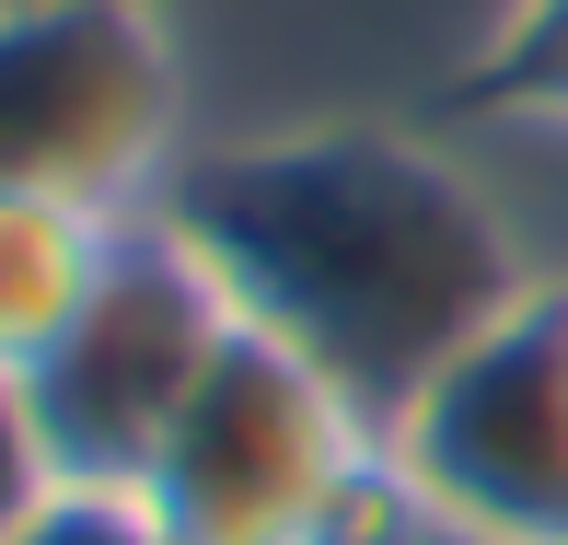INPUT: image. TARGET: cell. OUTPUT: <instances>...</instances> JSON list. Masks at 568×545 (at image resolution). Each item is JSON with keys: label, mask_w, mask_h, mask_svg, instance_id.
Returning <instances> with one entry per match:
<instances>
[{"label": "cell", "mask_w": 568, "mask_h": 545, "mask_svg": "<svg viewBox=\"0 0 568 545\" xmlns=\"http://www.w3.org/2000/svg\"><path fill=\"white\" fill-rule=\"evenodd\" d=\"M163 221L221 279L232 325L302 349L372 418H395L464 336L546 279L464 151L383 117L197 140L163 186Z\"/></svg>", "instance_id": "obj_1"}, {"label": "cell", "mask_w": 568, "mask_h": 545, "mask_svg": "<svg viewBox=\"0 0 568 545\" xmlns=\"http://www.w3.org/2000/svg\"><path fill=\"white\" fill-rule=\"evenodd\" d=\"M197 151L174 0H0V186L151 221Z\"/></svg>", "instance_id": "obj_2"}, {"label": "cell", "mask_w": 568, "mask_h": 545, "mask_svg": "<svg viewBox=\"0 0 568 545\" xmlns=\"http://www.w3.org/2000/svg\"><path fill=\"white\" fill-rule=\"evenodd\" d=\"M383 487L395 476H383L372 406L337 395L302 349L232 325L174 441L151 453L140 499L174 523V545H348V523Z\"/></svg>", "instance_id": "obj_3"}, {"label": "cell", "mask_w": 568, "mask_h": 545, "mask_svg": "<svg viewBox=\"0 0 568 545\" xmlns=\"http://www.w3.org/2000/svg\"><path fill=\"white\" fill-rule=\"evenodd\" d=\"M221 349H232V302H221V279L197 268V244L163 210L128 221V244H116V268L93 279V302L59 325V349L23 372V406H36V430H47L59 487H140Z\"/></svg>", "instance_id": "obj_4"}, {"label": "cell", "mask_w": 568, "mask_h": 545, "mask_svg": "<svg viewBox=\"0 0 568 545\" xmlns=\"http://www.w3.org/2000/svg\"><path fill=\"white\" fill-rule=\"evenodd\" d=\"M383 464L418 511L487 545H568V279H534L383 418Z\"/></svg>", "instance_id": "obj_5"}, {"label": "cell", "mask_w": 568, "mask_h": 545, "mask_svg": "<svg viewBox=\"0 0 568 545\" xmlns=\"http://www.w3.org/2000/svg\"><path fill=\"white\" fill-rule=\"evenodd\" d=\"M128 221L70 210V198H12L0 186V372H36L59 349V325L93 302V279L116 268Z\"/></svg>", "instance_id": "obj_6"}, {"label": "cell", "mask_w": 568, "mask_h": 545, "mask_svg": "<svg viewBox=\"0 0 568 545\" xmlns=\"http://www.w3.org/2000/svg\"><path fill=\"white\" fill-rule=\"evenodd\" d=\"M464 117L568 128V0H499V23L464 59Z\"/></svg>", "instance_id": "obj_7"}, {"label": "cell", "mask_w": 568, "mask_h": 545, "mask_svg": "<svg viewBox=\"0 0 568 545\" xmlns=\"http://www.w3.org/2000/svg\"><path fill=\"white\" fill-rule=\"evenodd\" d=\"M12 545H174V523L140 487H47V511Z\"/></svg>", "instance_id": "obj_8"}, {"label": "cell", "mask_w": 568, "mask_h": 545, "mask_svg": "<svg viewBox=\"0 0 568 545\" xmlns=\"http://www.w3.org/2000/svg\"><path fill=\"white\" fill-rule=\"evenodd\" d=\"M47 487H59V464H47V430L36 406H23V372H0V545L47 511Z\"/></svg>", "instance_id": "obj_9"}, {"label": "cell", "mask_w": 568, "mask_h": 545, "mask_svg": "<svg viewBox=\"0 0 568 545\" xmlns=\"http://www.w3.org/2000/svg\"><path fill=\"white\" fill-rule=\"evenodd\" d=\"M383 476H395V464H383ZM348 545H487V534H464V523H442V511H418L406 487H383V499L348 523Z\"/></svg>", "instance_id": "obj_10"}]
</instances>
